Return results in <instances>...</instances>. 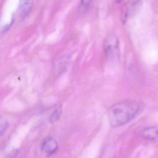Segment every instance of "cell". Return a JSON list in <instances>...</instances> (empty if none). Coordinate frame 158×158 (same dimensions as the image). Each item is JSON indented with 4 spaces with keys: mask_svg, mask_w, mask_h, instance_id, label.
I'll use <instances>...</instances> for the list:
<instances>
[{
    "mask_svg": "<svg viewBox=\"0 0 158 158\" xmlns=\"http://www.w3.org/2000/svg\"><path fill=\"white\" fill-rule=\"evenodd\" d=\"M19 150L17 149H15L12 150L7 156V158H15L17 156Z\"/></svg>",
    "mask_w": 158,
    "mask_h": 158,
    "instance_id": "obj_8",
    "label": "cell"
},
{
    "mask_svg": "<svg viewBox=\"0 0 158 158\" xmlns=\"http://www.w3.org/2000/svg\"><path fill=\"white\" fill-rule=\"evenodd\" d=\"M122 1H123V0H115V1H116V2L117 3L121 2H122Z\"/></svg>",
    "mask_w": 158,
    "mask_h": 158,
    "instance_id": "obj_10",
    "label": "cell"
},
{
    "mask_svg": "<svg viewBox=\"0 0 158 158\" xmlns=\"http://www.w3.org/2000/svg\"><path fill=\"white\" fill-rule=\"evenodd\" d=\"M141 102L127 100L113 105L109 111V119L112 127L122 126L133 119L142 110Z\"/></svg>",
    "mask_w": 158,
    "mask_h": 158,
    "instance_id": "obj_1",
    "label": "cell"
},
{
    "mask_svg": "<svg viewBox=\"0 0 158 158\" xmlns=\"http://www.w3.org/2000/svg\"><path fill=\"white\" fill-rule=\"evenodd\" d=\"M92 0H81V6L82 7H86L91 4Z\"/></svg>",
    "mask_w": 158,
    "mask_h": 158,
    "instance_id": "obj_9",
    "label": "cell"
},
{
    "mask_svg": "<svg viewBox=\"0 0 158 158\" xmlns=\"http://www.w3.org/2000/svg\"><path fill=\"white\" fill-rule=\"evenodd\" d=\"M105 56L110 61H117L119 57V42L117 37L114 34L108 36L104 44Z\"/></svg>",
    "mask_w": 158,
    "mask_h": 158,
    "instance_id": "obj_2",
    "label": "cell"
},
{
    "mask_svg": "<svg viewBox=\"0 0 158 158\" xmlns=\"http://www.w3.org/2000/svg\"><path fill=\"white\" fill-rule=\"evenodd\" d=\"M8 126V123L5 118H0V137L3 135L7 130Z\"/></svg>",
    "mask_w": 158,
    "mask_h": 158,
    "instance_id": "obj_7",
    "label": "cell"
},
{
    "mask_svg": "<svg viewBox=\"0 0 158 158\" xmlns=\"http://www.w3.org/2000/svg\"><path fill=\"white\" fill-rule=\"evenodd\" d=\"M62 109L61 107H58L51 114L49 118V122L51 123H53L56 122L60 119L62 114Z\"/></svg>",
    "mask_w": 158,
    "mask_h": 158,
    "instance_id": "obj_6",
    "label": "cell"
},
{
    "mask_svg": "<svg viewBox=\"0 0 158 158\" xmlns=\"http://www.w3.org/2000/svg\"><path fill=\"white\" fill-rule=\"evenodd\" d=\"M58 148V144L53 137L47 138L43 143L41 150L47 156H50L55 153Z\"/></svg>",
    "mask_w": 158,
    "mask_h": 158,
    "instance_id": "obj_4",
    "label": "cell"
},
{
    "mask_svg": "<svg viewBox=\"0 0 158 158\" xmlns=\"http://www.w3.org/2000/svg\"><path fill=\"white\" fill-rule=\"evenodd\" d=\"M34 0H20L18 9L19 17L21 19L25 18L31 11Z\"/></svg>",
    "mask_w": 158,
    "mask_h": 158,
    "instance_id": "obj_3",
    "label": "cell"
},
{
    "mask_svg": "<svg viewBox=\"0 0 158 158\" xmlns=\"http://www.w3.org/2000/svg\"><path fill=\"white\" fill-rule=\"evenodd\" d=\"M140 135L144 139L155 140L158 137L157 127L154 126L145 128L141 132Z\"/></svg>",
    "mask_w": 158,
    "mask_h": 158,
    "instance_id": "obj_5",
    "label": "cell"
}]
</instances>
